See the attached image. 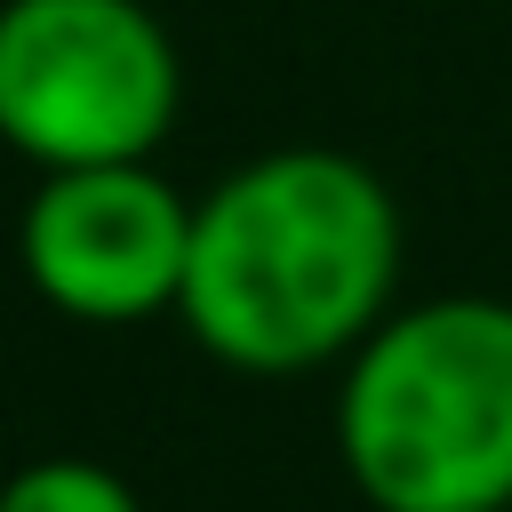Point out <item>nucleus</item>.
<instances>
[{"instance_id": "nucleus-1", "label": "nucleus", "mask_w": 512, "mask_h": 512, "mask_svg": "<svg viewBox=\"0 0 512 512\" xmlns=\"http://www.w3.org/2000/svg\"><path fill=\"white\" fill-rule=\"evenodd\" d=\"M400 288V208L384 176L328 144L256 152L192 200L176 320L240 376L352 360Z\"/></svg>"}, {"instance_id": "nucleus-4", "label": "nucleus", "mask_w": 512, "mask_h": 512, "mask_svg": "<svg viewBox=\"0 0 512 512\" xmlns=\"http://www.w3.org/2000/svg\"><path fill=\"white\" fill-rule=\"evenodd\" d=\"M192 256V200L152 168H56L16 216V264L32 296L88 328L176 312Z\"/></svg>"}, {"instance_id": "nucleus-2", "label": "nucleus", "mask_w": 512, "mask_h": 512, "mask_svg": "<svg viewBox=\"0 0 512 512\" xmlns=\"http://www.w3.org/2000/svg\"><path fill=\"white\" fill-rule=\"evenodd\" d=\"M336 456L368 512H512V304H392L344 360Z\"/></svg>"}, {"instance_id": "nucleus-5", "label": "nucleus", "mask_w": 512, "mask_h": 512, "mask_svg": "<svg viewBox=\"0 0 512 512\" xmlns=\"http://www.w3.org/2000/svg\"><path fill=\"white\" fill-rule=\"evenodd\" d=\"M0 512H144V496L96 456H32L0 480Z\"/></svg>"}, {"instance_id": "nucleus-3", "label": "nucleus", "mask_w": 512, "mask_h": 512, "mask_svg": "<svg viewBox=\"0 0 512 512\" xmlns=\"http://www.w3.org/2000/svg\"><path fill=\"white\" fill-rule=\"evenodd\" d=\"M176 104L184 64L144 0H0V144L40 176L152 160Z\"/></svg>"}]
</instances>
